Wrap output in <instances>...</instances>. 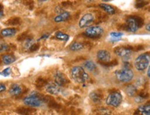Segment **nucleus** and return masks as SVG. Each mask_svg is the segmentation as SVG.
<instances>
[{
  "mask_svg": "<svg viewBox=\"0 0 150 115\" xmlns=\"http://www.w3.org/2000/svg\"><path fill=\"white\" fill-rule=\"evenodd\" d=\"M71 75L74 81L79 83H82L87 81L89 75L84 69L80 66L74 67L71 70Z\"/></svg>",
  "mask_w": 150,
  "mask_h": 115,
  "instance_id": "nucleus-1",
  "label": "nucleus"
},
{
  "mask_svg": "<svg viewBox=\"0 0 150 115\" xmlns=\"http://www.w3.org/2000/svg\"><path fill=\"white\" fill-rule=\"evenodd\" d=\"M117 79L122 83H127L134 77V72L129 68H125L116 72Z\"/></svg>",
  "mask_w": 150,
  "mask_h": 115,
  "instance_id": "nucleus-2",
  "label": "nucleus"
},
{
  "mask_svg": "<svg viewBox=\"0 0 150 115\" xmlns=\"http://www.w3.org/2000/svg\"><path fill=\"white\" fill-rule=\"evenodd\" d=\"M136 68L139 71L147 69L149 64V53H143L138 56L135 60Z\"/></svg>",
  "mask_w": 150,
  "mask_h": 115,
  "instance_id": "nucleus-3",
  "label": "nucleus"
},
{
  "mask_svg": "<svg viewBox=\"0 0 150 115\" xmlns=\"http://www.w3.org/2000/svg\"><path fill=\"white\" fill-rule=\"evenodd\" d=\"M42 97H43L42 95L37 93H33L29 97H26L24 99V103L25 105L30 107H39L42 103Z\"/></svg>",
  "mask_w": 150,
  "mask_h": 115,
  "instance_id": "nucleus-4",
  "label": "nucleus"
},
{
  "mask_svg": "<svg viewBox=\"0 0 150 115\" xmlns=\"http://www.w3.org/2000/svg\"><path fill=\"white\" fill-rule=\"evenodd\" d=\"M122 101V97L121 94L119 92H113V93L109 94L106 102H107V105L117 108L120 105Z\"/></svg>",
  "mask_w": 150,
  "mask_h": 115,
  "instance_id": "nucleus-5",
  "label": "nucleus"
},
{
  "mask_svg": "<svg viewBox=\"0 0 150 115\" xmlns=\"http://www.w3.org/2000/svg\"><path fill=\"white\" fill-rule=\"evenodd\" d=\"M114 53L117 56L122 59H128L132 56L133 53V48L132 46H118L114 49Z\"/></svg>",
  "mask_w": 150,
  "mask_h": 115,
  "instance_id": "nucleus-6",
  "label": "nucleus"
},
{
  "mask_svg": "<svg viewBox=\"0 0 150 115\" xmlns=\"http://www.w3.org/2000/svg\"><path fill=\"white\" fill-rule=\"evenodd\" d=\"M103 29L100 26H91L85 30V35L86 37L91 38V39H96V38L100 37V35L103 34Z\"/></svg>",
  "mask_w": 150,
  "mask_h": 115,
  "instance_id": "nucleus-7",
  "label": "nucleus"
},
{
  "mask_svg": "<svg viewBox=\"0 0 150 115\" xmlns=\"http://www.w3.org/2000/svg\"><path fill=\"white\" fill-rule=\"evenodd\" d=\"M94 22L93 15L91 13H86L83 17L80 19L79 22V26L80 28H85L86 26H89L90 24Z\"/></svg>",
  "mask_w": 150,
  "mask_h": 115,
  "instance_id": "nucleus-8",
  "label": "nucleus"
},
{
  "mask_svg": "<svg viewBox=\"0 0 150 115\" xmlns=\"http://www.w3.org/2000/svg\"><path fill=\"white\" fill-rule=\"evenodd\" d=\"M55 83H57L60 87L66 86L69 82L67 76L61 72H57L56 74H55Z\"/></svg>",
  "mask_w": 150,
  "mask_h": 115,
  "instance_id": "nucleus-9",
  "label": "nucleus"
},
{
  "mask_svg": "<svg viewBox=\"0 0 150 115\" xmlns=\"http://www.w3.org/2000/svg\"><path fill=\"white\" fill-rule=\"evenodd\" d=\"M46 90L48 93L53 95H57L61 93L60 86L54 83H47L46 86Z\"/></svg>",
  "mask_w": 150,
  "mask_h": 115,
  "instance_id": "nucleus-10",
  "label": "nucleus"
},
{
  "mask_svg": "<svg viewBox=\"0 0 150 115\" xmlns=\"http://www.w3.org/2000/svg\"><path fill=\"white\" fill-rule=\"evenodd\" d=\"M125 26H126V30H127V31L133 32L137 31L138 28H138L137 22H136V21L134 17H131V18L128 19V20H127Z\"/></svg>",
  "mask_w": 150,
  "mask_h": 115,
  "instance_id": "nucleus-11",
  "label": "nucleus"
},
{
  "mask_svg": "<svg viewBox=\"0 0 150 115\" xmlns=\"http://www.w3.org/2000/svg\"><path fill=\"white\" fill-rule=\"evenodd\" d=\"M97 57L102 63H107L110 61L111 55L109 51L105 50H100L98 52Z\"/></svg>",
  "mask_w": 150,
  "mask_h": 115,
  "instance_id": "nucleus-12",
  "label": "nucleus"
},
{
  "mask_svg": "<svg viewBox=\"0 0 150 115\" xmlns=\"http://www.w3.org/2000/svg\"><path fill=\"white\" fill-rule=\"evenodd\" d=\"M22 93V87L20 85H18V84H13V85L11 86L10 90H9L10 95L12 96H15V97L20 95Z\"/></svg>",
  "mask_w": 150,
  "mask_h": 115,
  "instance_id": "nucleus-13",
  "label": "nucleus"
},
{
  "mask_svg": "<svg viewBox=\"0 0 150 115\" xmlns=\"http://www.w3.org/2000/svg\"><path fill=\"white\" fill-rule=\"evenodd\" d=\"M17 112L19 114H31L36 112L35 109L33 108H24V107H20L17 109Z\"/></svg>",
  "mask_w": 150,
  "mask_h": 115,
  "instance_id": "nucleus-14",
  "label": "nucleus"
},
{
  "mask_svg": "<svg viewBox=\"0 0 150 115\" xmlns=\"http://www.w3.org/2000/svg\"><path fill=\"white\" fill-rule=\"evenodd\" d=\"M70 17V13L69 12H64L61 13L59 15L55 17V22H62L64 21H67Z\"/></svg>",
  "mask_w": 150,
  "mask_h": 115,
  "instance_id": "nucleus-15",
  "label": "nucleus"
},
{
  "mask_svg": "<svg viewBox=\"0 0 150 115\" xmlns=\"http://www.w3.org/2000/svg\"><path fill=\"white\" fill-rule=\"evenodd\" d=\"M135 114H144V115H149L150 114V108H149V104L147 105H142V106L139 107L138 108V110L135 112Z\"/></svg>",
  "mask_w": 150,
  "mask_h": 115,
  "instance_id": "nucleus-16",
  "label": "nucleus"
},
{
  "mask_svg": "<svg viewBox=\"0 0 150 115\" xmlns=\"http://www.w3.org/2000/svg\"><path fill=\"white\" fill-rule=\"evenodd\" d=\"M16 32L17 30L15 29V28H6V29L1 30L0 34H1L2 37H11V36L15 35Z\"/></svg>",
  "mask_w": 150,
  "mask_h": 115,
  "instance_id": "nucleus-17",
  "label": "nucleus"
},
{
  "mask_svg": "<svg viewBox=\"0 0 150 115\" xmlns=\"http://www.w3.org/2000/svg\"><path fill=\"white\" fill-rule=\"evenodd\" d=\"M1 60H2V62L4 64L8 65L12 64V63L15 62L16 59H15V56H13V55L11 54H7V55H4L1 58Z\"/></svg>",
  "mask_w": 150,
  "mask_h": 115,
  "instance_id": "nucleus-18",
  "label": "nucleus"
},
{
  "mask_svg": "<svg viewBox=\"0 0 150 115\" xmlns=\"http://www.w3.org/2000/svg\"><path fill=\"white\" fill-rule=\"evenodd\" d=\"M99 6L103 10L105 11L107 13H108L109 15H113L116 12L114 8L111 6V5L107 4H100Z\"/></svg>",
  "mask_w": 150,
  "mask_h": 115,
  "instance_id": "nucleus-19",
  "label": "nucleus"
},
{
  "mask_svg": "<svg viewBox=\"0 0 150 115\" xmlns=\"http://www.w3.org/2000/svg\"><path fill=\"white\" fill-rule=\"evenodd\" d=\"M90 98L95 103H100L103 100V95L98 93H92L90 95Z\"/></svg>",
  "mask_w": 150,
  "mask_h": 115,
  "instance_id": "nucleus-20",
  "label": "nucleus"
},
{
  "mask_svg": "<svg viewBox=\"0 0 150 115\" xmlns=\"http://www.w3.org/2000/svg\"><path fill=\"white\" fill-rule=\"evenodd\" d=\"M84 47V45L83 43H80V42L75 41L74 43H72L70 46V49L72 51H78L80 50L83 49Z\"/></svg>",
  "mask_w": 150,
  "mask_h": 115,
  "instance_id": "nucleus-21",
  "label": "nucleus"
},
{
  "mask_svg": "<svg viewBox=\"0 0 150 115\" xmlns=\"http://www.w3.org/2000/svg\"><path fill=\"white\" fill-rule=\"evenodd\" d=\"M127 95L129 97H134L136 93V88L133 85H128L125 88Z\"/></svg>",
  "mask_w": 150,
  "mask_h": 115,
  "instance_id": "nucleus-22",
  "label": "nucleus"
},
{
  "mask_svg": "<svg viewBox=\"0 0 150 115\" xmlns=\"http://www.w3.org/2000/svg\"><path fill=\"white\" fill-rule=\"evenodd\" d=\"M20 24V19L19 17H13L9 19L8 20L5 22L6 26H17Z\"/></svg>",
  "mask_w": 150,
  "mask_h": 115,
  "instance_id": "nucleus-23",
  "label": "nucleus"
},
{
  "mask_svg": "<svg viewBox=\"0 0 150 115\" xmlns=\"http://www.w3.org/2000/svg\"><path fill=\"white\" fill-rule=\"evenodd\" d=\"M47 83H48L47 80H46L43 78L38 79L35 81V86L36 87L38 88H41L42 87H44V86H46Z\"/></svg>",
  "mask_w": 150,
  "mask_h": 115,
  "instance_id": "nucleus-24",
  "label": "nucleus"
},
{
  "mask_svg": "<svg viewBox=\"0 0 150 115\" xmlns=\"http://www.w3.org/2000/svg\"><path fill=\"white\" fill-rule=\"evenodd\" d=\"M84 67H85L87 70H90V71H94L96 69V64L91 61H86L85 64H84Z\"/></svg>",
  "mask_w": 150,
  "mask_h": 115,
  "instance_id": "nucleus-25",
  "label": "nucleus"
},
{
  "mask_svg": "<svg viewBox=\"0 0 150 115\" xmlns=\"http://www.w3.org/2000/svg\"><path fill=\"white\" fill-rule=\"evenodd\" d=\"M55 37L59 40H62V41H68V39H69V36L68 34L63 33V32H56V34H55Z\"/></svg>",
  "mask_w": 150,
  "mask_h": 115,
  "instance_id": "nucleus-26",
  "label": "nucleus"
},
{
  "mask_svg": "<svg viewBox=\"0 0 150 115\" xmlns=\"http://www.w3.org/2000/svg\"><path fill=\"white\" fill-rule=\"evenodd\" d=\"M9 48H10V46L4 41L0 39V53L8 50Z\"/></svg>",
  "mask_w": 150,
  "mask_h": 115,
  "instance_id": "nucleus-27",
  "label": "nucleus"
},
{
  "mask_svg": "<svg viewBox=\"0 0 150 115\" xmlns=\"http://www.w3.org/2000/svg\"><path fill=\"white\" fill-rule=\"evenodd\" d=\"M110 35L112 39H111V41H118L120 40V38L123 35V33L122 32H111Z\"/></svg>",
  "mask_w": 150,
  "mask_h": 115,
  "instance_id": "nucleus-28",
  "label": "nucleus"
},
{
  "mask_svg": "<svg viewBox=\"0 0 150 115\" xmlns=\"http://www.w3.org/2000/svg\"><path fill=\"white\" fill-rule=\"evenodd\" d=\"M47 104H48V105H49V108H51L57 109V108H60V105H59L58 103H57L56 101L54 100V99H51V101H49V102L47 103Z\"/></svg>",
  "mask_w": 150,
  "mask_h": 115,
  "instance_id": "nucleus-29",
  "label": "nucleus"
},
{
  "mask_svg": "<svg viewBox=\"0 0 150 115\" xmlns=\"http://www.w3.org/2000/svg\"><path fill=\"white\" fill-rule=\"evenodd\" d=\"M147 4V1H144V0H137L136 3V7L138 8H141Z\"/></svg>",
  "mask_w": 150,
  "mask_h": 115,
  "instance_id": "nucleus-30",
  "label": "nucleus"
},
{
  "mask_svg": "<svg viewBox=\"0 0 150 115\" xmlns=\"http://www.w3.org/2000/svg\"><path fill=\"white\" fill-rule=\"evenodd\" d=\"M28 37V35L27 32H23V33L21 34L20 35L18 36V37L17 38V40L19 41H24V40H26Z\"/></svg>",
  "mask_w": 150,
  "mask_h": 115,
  "instance_id": "nucleus-31",
  "label": "nucleus"
},
{
  "mask_svg": "<svg viewBox=\"0 0 150 115\" xmlns=\"http://www.w3.org/2000/svg\"><path fill=\"white\" fill-rule=\"evenodd\" d=\"M98 114H111L110 110L105 108H100L99 110H98Z\"/></svg>",
  "mask_w": 150,
  "mask_h": 115,
  "instance_id": "nucleus-32",
  "label": "nucleus"
},
{
  "mask_svg": "<svg viewBox=\"0 0 150 115\" xmlns=\"http://www.w3.org/2000/svg\"><path fill=\"white\" fill-rule=\"evenodd\" d=\"M40 48V44L39 43H33L31 46L29 47V50L30 52H35L37 51Z\"/></svg>",
  "mask_w": 150,
  "mask_h": 115,
  "instance_id": "nucleus-33",
  "label": "nucleus"
},
{
  "mask_svg": "<svg viewBox=\"0 0 150 115\" xmlns=\"http://www.w3.org/2000/svg\"><path fill=\"white\" fill-rule=\"evenodd\" d=\"M134 18H135L136 22H137L138 28H141L144 24V21L143 20V19L140 18V17H134Z\"/></svg>",
  "mask_w": 150,
  "mask_h": 115,
  "instance_id": "nucleus-34",
  "label": "nucleus"
},
{
  "mask_svg": "<svg viewBox=\"0 0 150 115\" xmlns=\"http://www.w3.org/2000/svg\"><path fill=\"white\" fill-rule=\"evenodd\" d=\"M10 74H11V68H8L6 69H5V70H3V72H1V74L5 76H8Z\"/></svg>",
  "mask_w": 150,
  "mask_h": 115,
  "instance_id": "nucleus-35",
  "label": "nucleus"
},
{
  "mask_svg": "<svg viewBox=\"0 0 150 115\" xmlns=\"http://www.w3.org/2000/svg\"><path fill=\"white\" fill-rule=\"evenodd\" d=\"M22 2L26 6H30V5H33L32 0H22Z\"/></svg>",
  "mask_w": 150,
  "mask_h": 115,
  "instance_id": "nucleus-36",
  "label": "nucleus"
},
{
  "mask_svg": "<svg viewBox=\"0 0 150 115\" xmlns=\"http://www.w3.org/2000/svg\"><path fill=\"white\" fill-rule=\"evenodd\" d=\"M6 90V86L2 83H0V93H2V92Z\"/></svg>",
  "mask_w": 150,
  "mask_h": 115,
  "instance_id": "nucleus-37",
  "label": "nucleus"
},
{
  "mask_svg": "<svg viewBox=\"0 0 150 115\" xmlns=\"http://www.w3.org/2000/svg\"><path fill=\"white\" fill-rule=\"evenodd\" d=\"M55 11H56L57 13H59V14H60L61 13L64 12V10H63V9L60 7H57L56 9H55Z\"/></svg>",
  "mask_w": 150,
  "mask_h": 115,
  "instance_id": "nucleus-38",
  "label": "nucleus"
},
{
  "mask_svg": "<svg viewBox=\"0 0 150 115\" xmlns=\"http://www.w3.org/2000/svg\"><path fill=\"white\" fill-rule=\"evenodd\" d=\"M70 4H71L70 2H63V3H62V6H67L70 5Z\"/></svg>",
  "mask_w": 150,
  "mask_h": 115,
  "instance_id": "nucleus-39",
  "label": "nucleus"
},
{
  "mask_svg": "<svg viewBox=\"0 0 150 115\" xmlns=\"http://www.w3.org/2000/svg\"><path fill=\"white\" fill-rule=\"evenodd\" d=\"M146 29H147V31H150V25L149 24H148L147 26H146Z\"/></svg>",
  "mask_w": 150,
  "mask_h": 115,
  "instance_id": "nucleus-40",
  "label": "nucleus"
},
{
  "mask_svg": "<svg viewBox=\"0 0 150 115\" xmlns=\"http://www.w3.org/2000/svg\"><path fill=\"white\" fill-rule=\"evenodd\" d=\"M3 15H4V13H3V12H2V11L0 10V18H1V17H2Z\"/></svg>",
  "mask_w": 150,
  "mask_h": 115,
  "instance_id": "nucleus-41",
  "label": "nucleus"
},
{
  "mask_svg": "<svg viewBox=\"0 0 150 115\" xmlns=\"http://www.w3.org/2000/svg\"><path fill=\"white\" fill-rule=\"evenodd\" d=\"M149 69H148V71H147V76H149H149H150V74H149Z\"/></svg>",
  "mask_w": 150,
  "mask_h": 115,
  "instance_id": "nucleus-42",
  "label": "nucleus"
},
{
  "mask_svg": "<svg viewBox=\"0 0 150 115\" xmlns=\"http://www.w3.org/2000/svg\"><path fill=\"white\" fill-rule=\"evenodd\" d=\"M103 1H111V0H103Z\"/></svg>",
  "mask_w": 150,
  "mask_h": 115,
  "instance_id": "nucleus-43",
  "label": "nucleus"
},
{
  "mask_svg": "<svg viewBox=\"0 0 150 115\" xmlns=\"http://www.w3.org/2000/svg\"><path fill=\"white\" fill-rule=\"evenodd\" d=\"M40 1H47V0H40Z\"/></svg>",
  "mask_w": 150,
  "mask_h": 115,
  "instance_id": "nucleus-44",
  "label": "nucleus"
},
{
  "mask_svg": "<svg viewBox=\"0 0 150 115\" xmlns=\"http://www.w3.org/2000/svg\"><path fill=\"white\" fill-rule=\"evenodd\" d=\"M1 61H2V60H1V59H0V64H1Z\"/></svg>",
  "mask_w": 150,
  "mask_h": 115,
  "instance_id": "nucleus-45",
  "label": "nucleus"
},
{
  "mask_svg": "<svg viewBox=\"0 0 150 115\" xmlns=\"http://www.w3.org/2000/svg\"><path fill=\"white\" fill-rule=\"evenodd\" d=\"M89 1H91V0H89Z\"/></svg>",
  "mask_w": 150,
  "mask_h": 115,
  "instance_id": "nucleus-46",
  "label": "nucleus"
}]
</instances>
